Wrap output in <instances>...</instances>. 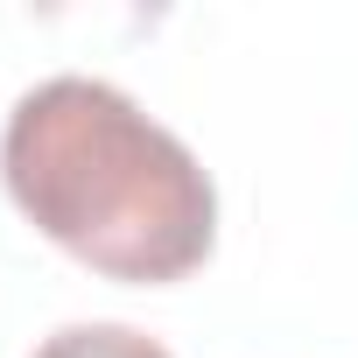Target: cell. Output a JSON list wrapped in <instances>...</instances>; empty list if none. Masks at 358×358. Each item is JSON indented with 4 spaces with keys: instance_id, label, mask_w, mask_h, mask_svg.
<instances>
[{
    "instance_id": "cell-2",
    "label": "cell",
    "mask_w": 358,
    "mask_h": 358,
    "mask_svg": "<svg viewBox=\"0 0 358 358\" xmlns=\"http://www.w3.org/2000/svg\"><path fill=\"white\" fill-rule=\"evenodd\" d=\"M29 358H169V351L148 330H134V323H64Z\"/></svg>"
},
{
    "instance_id": "cell-1",
    "label": "cell",
    "mask_w": 358,
    "mask_h": 358,
    "mask_svg": "<svg viewBox=\"0 0 358 358\" xmlns=\"http://www.w3.org/2000/svg\"><path fill=\"white\" fill-rule=\"evenodd\" d=\"M15 211L106 281H183L211 260L218 190L204 162L106 78H43L0 134Z\"/></svg>"
}]
</instances>
